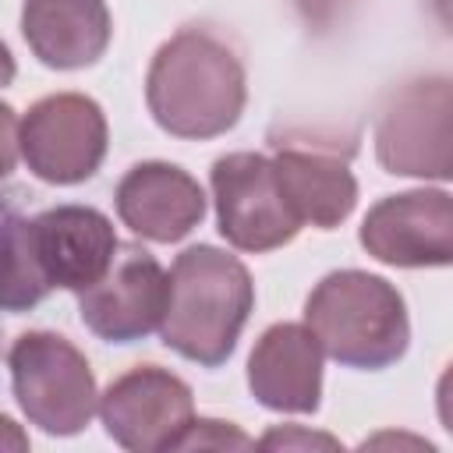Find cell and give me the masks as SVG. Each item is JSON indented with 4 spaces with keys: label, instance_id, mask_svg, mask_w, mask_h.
I'll return each instance as SVG.
<instances>
[{
    "label": "cell",
    "instance_id": "cell-13",
    "mask_svg": "<svg viewBox=\"0 0 453 453\" xmlns=\"http://www.w3.org/2000/svg\"><path fill=\"white\" fill-rule=\"evenodd\" d=\"M251 396L280 414H315L322 396V347L304 322L269 326L248 357Z\"/></svg>",
    "mask_w": 453,
    "mask_h": 453
},
{
    "label": "cell",
    "instance_id": "cell-21",
    "mask_svg": "<svg viewBox=\"0 0 453 453\" xmlns=\"http://www.w3.org/2000/svg\"><path fill=\"white\" fill-rule=\"evenodd\" d=\"M0 449H28V435L7 414H0Z\"/></svg>",
    "mask_w": 453,
    "mask_h": 453
},
{
    "label": "cell",
    "instance_id": "cell-9",
    "mask_svg": "<svg viewBox=\"0 0 453 453\" xmlns=\"http://www.w3.org/2000/svg\"><path fill=\"white\" fill-rule=\"evenodd\" d=\"M166 308V273L138 244H120L110 269L78 290L81 322L106 343H134L159 329Z\"/></svg>",
    "mask_w": 453,
    "mask_h": 453
},
{
    "label": "cell",
    "instance_id": "cell-5",
    "mask_svg": "<svg viewBox=\"0 0 453 453\" xmlns=\"http://www.w3.org/2000/svg\"><path fill=\"white\" fill-rule=\"evenodd\" d=\"M453 88L446 74H425L396 88L375 120V156L389 173L449 180L453 173Z\"/></svg>",
    "mask_w": 453,
    "mask_h": 453
},
{
    "label": "cell",
    "instance_id": "cell-22",
    "mask_svg": "<svg viewBox=\"0 0 453 453\" xmlns=\"http://www.w3.org/2000/svg\"><path fill=\"white\" fill-rule=\"evenodd\" d=\"M14 71H18V67H14V57H11V50L0 42V88L14 81Z\"/></svg>",
    "mask_w": 453,
    "mask_h": 453
},
{
    "label": "cell",
    "instance_id": "cell-19",
    "mask_svg": "<svg viewBox=\"0 0 453 453\" xmlns=\"http://www.w3.org/2000/svg\"><path fill=\"white\" fill-rule=\"evenodd\" d=\"M294 4L311 28H329L336 18V7H340V0H294Z\"/></svg>",
    "mask_w": 453,
    "mask_h": 453
},
{
    "label": "cell",
    "instance_id": "cell-6",
    "mask_svg": "<svg viewBox=\"0 0 453 453\" xmlns=\"http://www.w3.org/2000/svg\"><path fill=\"white\" fill-rule=\"evenodd\" d=\"M103 106L81 92H57L28 106L18 124V149L28 170L46 184H81L106 156Z\"/></svg>",
    "mask_w": 453,
    "mask_h": 453
},
{
    "label": "cell",
    "instance_id": "cell-20",
    "mask_svg": "<svg viewBox=\"0 0 453 453\" xmlns=\"http://www.w3.org/2000/svg\"><path fill=\"white\" fill-rule=\"evenodd\" d=\"M258 446H336V439H329V435H308V432H269Z\"/></svg>",
    "mask_w": 453,
    "mask_h": 453
},
{
    "label": "cell",
    "instance_id": "cell-10",
    "mask_svg": "<svg viewBox=\"0 0 453 453\" xmlns=\"http://www.w3.org/2000/svg\"><path fill=\"white\" fill-rule=\"evenodd\" d=\"M361 248L400 269L449 265L453 198L442 188H414L375 202L361 223Z\"/></svg>",
    "mask_w": 453,
    "mask_h": 453
},
{
    "label": "cell",
    "instance_id": "cell-1",
    "mask_svg": "<svg viewBox=\"0 0 453 453\" xmlns=\"http://www.w3.org/2000/svg\"><path fill=\"white\" fill-rule=\"evenodd\" d=\"M145 103L152 120L173 138L226 134L248 103L244 64L216 32L180 28L149 64Z\"/></svg>",
    "mask_w": 453,
    "mask_h": 453
},
{
    "label": "cell",
    "instance_id": "cell-8",
    "mask_svg": "<svg viewBox=\"0 0 453 453\" xmlns=\"http://www.w3.org/2000/svg\"><path fill=\"white\" fill-rule=\"evenodd\" d=\"M99 418L106 435L131 453L177 449L195 418V396L184 379L159 365H134L117 375L99 396Z\"/></svg>",
    "mask_w": 453,
    "mask_h": 453
},
{
    "label": "cell",
    "instance_id": "cell-12",
    "mask_svg": "<svg viewBox=\"0 0 453 453\" xmlns=\"http://www.w3.org/2000/svg\"><path fill=\"white\" fill-rule=\"evenodd\" d=\"M117 216L120 223L156 244H173L180 237H188L202 216H205V191L202 184L173 166V163H134L120 184H117Z\"/></svg>",
    "mask_w": 453,
    "mask_h": 453
},
{
    "label": "cell",
    "instance_id": "cell-16",
    "mask_svg": "<svg viewBox=\"0 0 453 453\" xmlns=\"http://www.w3.org/2000/svg\"><path fill=\"white\" fill-rule=\"evenodd\" d=\"M53 287L46 283L39 258L32 251L28 219H0V311H28Z\"/></svg>",
    "mask_w": 453,
    "mask_h": 453
},
{
    "label": "cell",
    "instance_id": "cell-4",
    "mask_svg": "<svg viewBox=\"0 0 453 453\" xmlns=\"http://www.w3.org/2000/svg\"><path fill=\"white\" fill-rule=\"evenodd\" d=\"M18 407L50 435H78L96 407L99 389L85 354L60 333L32 329L11 343L7 354Z\"/></svg>",
    "mask_w": 453,
    "mask_h": 453
},
{
    "label": "cell",
    "instance_id": "cell-11",
    "mask_svg": "<svg viewBox=\"0 0 453 453\" xmlns=\"http://www.w3.org/2000/svg\"><path fill=\"white\" fill-rule=\"evenodd\" d=\"M32 251L50 287L85 290L113 262L120 241L113 223L92 205H57L28 219Z\"/></svg>",
    "mask_w": 453,
    "mask_h": 453
},
{
    "label": "cell",
    "instance_id": "cell-18",
    "mask_svg": "<svg viewBox=\"0 0 453 453\" xmlns=\"http://www.w3.org/2000/svg\"><path fill=\"white\" fill-rule=\"evenodd\" d=\"M18 124H21L18 113L7 103H0V180L11 177V170H14L18 156H21V149H18Z\"/></svg>",
    "mask_w": 453,
    "mask_h": 453
},
{
    "label": "cell",
    "instance_id": "cell-7",
    "mask_svg": "<svg viewBox=\"0 0 453 453\" xmlns=\"http://www.w3.org/2000/svg\"><path fill=\"white\" fill-rule=\"evenodd\" d=\"M219 234L237 251H273L297 237L301 219L283 198L273 159L262 152H230L209 173Z\"/></svg>",
    "mask_w": 453,
    "mask_h": 453
},
{
    "label": "cell",
    "instance_id": "cell-15",
    "mask_svg": "<svg viewBox=\"0 0 453 453\" xmlns=\"http://www.w3.org/2000/svg\"><path fill=\"white\" fill-rule=\"evenodd\" d=\"M21 35L39 64L78 71L106 53L113 21L106 0H25Z\"/></svg>",
    "mask_w": 453,
    "mask_h": 453
},
{
    "label": "cell",
    "instance_id": "cell-3",
    "mask_svg": "<svg viewBox=\"0 0 453 453\" xmlns=\"http://www.w3.org/2000/svg\"><path fill=\"white\" fill-rule=\"evenodd\" d=\"M304 326L322 354L343 368L379 372L403 357L411 340L400 290L365 269H336L315 283L304 301Z\"/></svg>",
    "mask_w": 453,
    "mask_h": 453
},
{
    "label": "cell",
    "instance_id": "cell-14",
    "mask_svg": "<svg viewBox=\"0 0 453 453\" xmlns=\"http://www.w3.org/2000/svg\"><path fill=\"white\" fill-rule=\"evenodd\" d=\"M273 170L283 188L287 205L294 216L319 230L340 226L357 202V180L347 166V152L340 156L336 149L315 145V142H294L280 138L273 142Z\"/></svg>",
    "mask_w": 453,
    "mask_h": 453
},
{
    "label": "cell",
    "instance_id": "cell-17",
    "mask_svg": "<svg viewBox=\"0 0 453 453\" xmlns=\"http://www.w3.org/2000/svg\"><path fill=\"white\" fill-rule=\"evenodd\" d=\"M251 439L244 432H237L230 421H216V418H191L188 432L180 435L177 449H248Z\"/></svg>",
    "mask_w": 453,
    "mask_h": 453
},
{
    "label": "cell",
    "instance_id": "cell-2",
    "mask_svg": "<svg viewBox=\"0 0 453 453\" xmlns=\"http://www.w3.org/2000/svg\"><path fill=\"white\" fill-rule=\"evenodd\" d=\"M251 308L255 283L244 262L212 244H195L177 255L166 276L159 336L180 357L216 368L234 354Z\"/></svg>",
    "mask_w": 453,
    "mask_h": 453
}]
</instances>
